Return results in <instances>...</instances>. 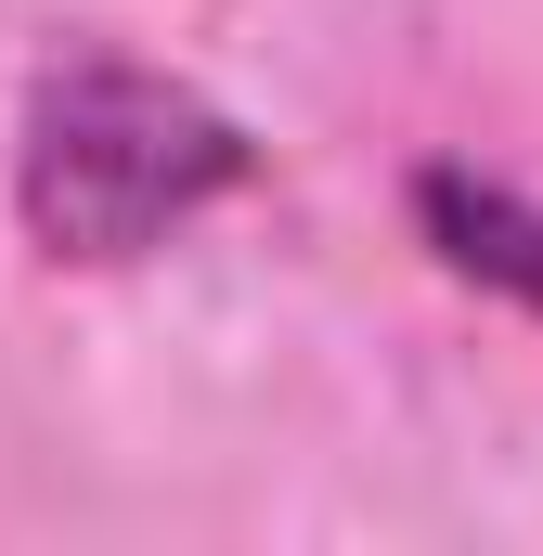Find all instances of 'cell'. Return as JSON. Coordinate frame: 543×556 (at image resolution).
Wrapping results in <instances>:
<instances>
[{"label":"cell","instance_id":"2","mask_svg":"<svg viewBox=\"0 0 543 556\" xmlns=\"http://www.w3.org/2000/svg\"><path fill=\"white\" fill-rule=\"evenodd\" d=\"M414 220H427V247L466 285L518 298L543 324V207L531 194H505V181H479V168H414Z\"/></svg>","mask_w":543,"mask_h":556},{"label":"cell","instance_id":"1","mask_svg":"<svg viewBox=\"0 0 543 556\" xmlns=\"http://www.w3.org/2000/svg\"><path fill=\"white\" fill-rule=\"evenodd\" d=\"M260 181V142L233 130L194 78L130 65V52H65L26 91L13 142V220L39 260L65 273H117L142 247H168L181 220H207L220 194Z\"/></svg>","mask_w":543,"mask_h":556}]
</instances>
